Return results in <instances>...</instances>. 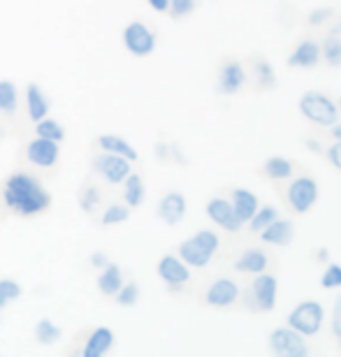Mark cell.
<instances>
[{
    "instance_id": "31",
    "label": "cell",
    "mask_w": 341,
    "mask_h": 357,
    "mask_svg": "<svg viewBox=\"0 0 341 357\" xmlns=\"http://www.w3.org/2000/svg\"><path fill=\"white\" fill-rule=\"evenodd\" d=\"M321 59H325V63L332 68L341 66V38H337V35L325 38V42L321 45Z\"/></svg>"
},
{
    "instance_id": "1",
    "label": "cell",
    "mask_w": 341,
    "mask_h": 357,
    "mask_svg": "<svg viewBox=\"0 0 341 357\" xmlns=\"http://www.w3.org/2000/svg\"><path fill=\"white\" fill-rule=\"evenodd\" d=\"M3 204L7 211L19 218H33L49 211L52 206V192H49L42 181L31 172H12L3 181Z\"/></svg>"
},
{
    "instance_id": "33",
    "label": "cell",
    "mask_w": 341,
    "mask_h": 357,
    "mask_svg": "<svg viewBox=\"0 0 341 357\" xmlns=\"http://www.w3.org/2000/svg\"><path fill=\"white\" fill-rule=\"evenodd\" d=\"M21 295H24L21 283H17L14 278H0V311L5 306H10L12 302H17Z\"/></svg>"
},
{
    "instance_id": "30",
    "label": "cell",
    "mask_w": 341,
    "mask_h": 357,
    "mask_svg": "<svg viewBox=\"0 0 341 357\" xmlns=\"http://www.w3.org/2000/svg\"><path fill=\"white\" fill-rule=\"evenodd\" d=\"M276 218H279V209H276V206H260V209L255 211V216L248 220V227H251V232L260 234L265 227L272 225Z\"/></svg>"
},
{
    "instance_id": "36",
    "label": "cell",
    "mask_w": 341,
    "mask_h": 357,
    "mask_svg": "<svg viewBox=\"0 0 341 357\" xmlns=\"http://www.w3.org/2000/svg\"><path fill=\"white\" fill-rule=\"evenodd\" d=\"M321 285H323V288H328V290L341 288V265H337V262L325 265V271L321 276Z\"/></svg>"
},
{
    "instance_id": "12",
    "label": "cell",
    "mask_w": 341,
    "mask_h": 357,
    "mask_svg": "<svg viewBox=\"0 0 341 357\" xmlns=\"http://www.w3.org/2000/svg\"><path fill=\"white\" fill-rule=\"evenodd\" d=\"M239 285L232 278H216L214 283H209V288L204 290V304L214 306V309H227L239 302Z\"/></svg>"
},
{
    "instance_id": "29",
    "label": "cell",
    "mask_w": 341,
    "mask_h": 357,
    "mask_svg": "<svg viewBox=\"0 0 341 357\" xmlns=\"http://www.w3.org/2000/svg\"><path fill=\"white\" fill-rule=\"evenodd\" d=\"M61 327L54 323L52 318H40L38 325H35V339L40 341L42 346H54L56 341L61 339Z\"/></svg>"
},
{
    "instance_id": "15",
    "label": "cell",
    "mask_w": 341,
    "mask_h": 357,
    "mask_svg": "<svg viewBox=\"0 0 341 357\" xmlns=\"http://www.w3.org/2000/svg\"><path fill=\"white\" fill-rule=\"evenodd\" d=\"M156 274L169 288H181L190 281V267L179 260V255H162L156 265Z\"/></svg>"
},
{
    "instance_id": "27",
    "label": "cell",
    "mask_w": 341,
    "mask_h": 357,
    "mask_svg": "<svg viewBox=\"0 0 341 357\" xmlns=\"http://www.w3.org/2000/svg\"><path fill=\"white\" fill-rule=\"evenodd\" d=\"M35 137H42V139H49V142H66V128H63L61 121L56 119H42L40 123H35Z\"/></svg>"
},
{
    "instance_id": "41",
    "label": "cell",
    "mask_w": 341,
    "mask_h": 357,
    "mask_svg": "<svg viewBox=\"0 0 341 357\" xmlns=\"http://www.w3.org/2000/svg\"><path fill=\"white\" fill-rule=\"evenodd\" d=\"M89 262H91V265L96 267V271H100V269H105V267L109 265V258H107V255H105L103 251H96V253H93V255H91V258H89Z\"/></svg>"
},
{
    "instance_id": "39",
    "label": "cell",
    "mask_w": 341,
    "mask_h": 357,
    "mask_svg": "<svg viewBox=\"0 0 341 357\" xmlns=\"http://www.w3.org/2000/svg\"><path fill=\"white\" fill-rule=\"evenodd\" d=\"M332 17V10L330 7H321V10H314V12H309V17H307V21L311 26H321V24H325Z\"/></svg>"
},
{
    "instance_id": "24",
    "label": "cell",
    "mask_w": 341,
    "mask_h": 357,
    "mask_svg": "<svg viewBox=\"0 0 341 357\" xmlns=\"http://www.w3.org/2000/svg\"><path fill=\"white\" fill-rule=\"evenodd\" d=\"M121 285H123V271H121L116 262H109L107 267L100 269V274H98V288H100L105 297H114L121 290Z\"/></svg>"
},
{
    "instance_id": "35",
    "label": "cell",
    "mask_w": 341,
    "mask_h": 357,
    "mask_svg": "<svg viewBox=\"0 0 341 357\" xmlns=\"http://www.w3.org/2000/svg\"><path fill=\"white\" fill-rule=\"evenodd\" d=\"M139 283H135V281H130V283H123L121 285V290L114 295V299H116V304L119 306H135L139 302Z\"/></svg>"
},
{
    "instance_id": "34",
    "label": "cell",
    "mask_w": 341,
    "mask_h": 357,
    "mask_svg": "<svg viewBox=\"0 0 341 357\" xmlns=\"http://www.w3.org/2000/svg\"><path fill=\"white\" fill-rule=\"evenodd\" d=\"M130 218V209L126 204H109L107 209L103 211L100 216V225L105 227H112V225H121Z\"/></svg>"
},
{
    "instance_id": "9",
    "label": "cell",
    "mask_w": 341,
    "mask_h": 357,
    "mask_svg": "<svg viewBox=\"0 0 341 357\" xmlns=\"http://www.w3.org/2000/svg\"><path fill=\"white\" fill-rule=\"evenodd\" d=\"M91 167H93V172L109 185H121L132 174V162H128L126 158H121V155H112L103 151L93 155Z\"/></svg>"
},
{
    "instance_id": "5",
    "label": "cell",
    "mask_w": 341,
    "mask_h": 357,
    "mask_svg": "<svg viewBox=\"0 0 341 357\" xmlns=\"http://www.w3.org/2000/svg\"><path fill=\"white\" fill-rule=\"evenodd\" d=\"M121 40H123L126 52L135 56V59H146L156 52V45H158V38H156L153 28L146 26L144 21L135 19L128 21L123 26V33H121Z\"/></svg>"
},
{
    "instance_id": "16",
    "label": "cell",
    "mask_w": 341,
    "mask_h": 357,
    "mask_svg": "<svg viewBox=\"0 0 341 357\" xmlns=\"http://www.w3.org/2000/svg\"><path fill=\"white\" fill-rule=\"evenodd\" d=\"M96 146H98V151L112 153V155H121V158H126L128 162H137L139 160V151L126 137H121V135H114V132L98 135V137H96Z\"/></svg>"
},
{
    "instance_id": "19",
    "label": "cell",
    "mask_w": 341,
    "mask_h": 357,
    "mask_svg": "<svg viewBox=\"0 0 341 357\" xmlns=\"http://www.w3.org/2000/svg\"><path fill=\"white\" fill-rule=\"evenodd\" d=\"M234 269L241 271V274H251V276H258V274H265L269 269V255L265 248H246V251L239 253V258L234 260Z\"/></svg>"
},
{
    "instance_id": "6",
    "label": "cell",
    "mask_w": 341,
    "mask_h": 357,
    "mask_svg": "<svg viewBox=\"0 0 341 357\" xmlns=\"http://www.w3.org/2000/svg\"><path fill=\"white\" fill-rule=\"evenodd\" d=\"M318 195H321V190H318L316 178L311 174H302V176L293 178L286 188V202L290 206V211L297 213V216L309 213L314 209L318 202Z\"/></svg>"
},
{
    "instance_id": "38",
    "label": "cell",
    "mask_w": 341,
    "mask_h": 357,
    "mask_svg": "<svg viewBox=\"0 0 341 357\" xmlns=\"http://www.w3.org/2000/svg\"><path fill=\"white\" fill-rule=\"evenodd\" d=\"M332 337L341 341V295L337 297L335 309H332Z\"/></svg>"
},
{
    "instance_id": "26",
    "label": "cell",
    "mask_w": 341,
    "mask_h": 357,
    "mask_svg": "<svg viewBox=\"0 0 341 357\" xmlns=\"http://www.w3.org/2000/svg\"><path fill=\"white\" fill-rule=\"evenodd\" d=\"M19 112V86L12 79H0V114L14 116Z\"/></svg>"
},
{
    "instance_id": "2",
    "label": "cell",
    "mask_w": 341,
    "mask_h": 357,
    "mask_svg": "<svg viewBox=\"0 0 341 357\" xmlns=\"http://www.w3.org/2000/svg\"><path fill=\"white\" fill-rule=\"evenodd\" d=\"M218 246H221V239H218V234L214 230H200V232H195L193 237H188L186 241H181L176 253H179V260L186 267L202 269L214 260V255L218 253Z\"/></svg>"
},
{
    "instance_id": "20",
    "label": "cell",
    "mask_w": 341,
    "mask_h": 357,
    "mask_svg": "<svg viewBox=\"0 0 341 357\" xmlns=\"http://www.w3.org/2000/svg\"><path fill=\"white\" fill-rule=\"evenodd\" d=\"M318 63H321V45L311 38L297 42L293 54L288 56V66L293 68H316Z\"/></svg>"
},
{
    "instance_id": "18",
    "label": "cell",
    "mask_w": 341,
    "mask_h": 357,
    "mask_svg": "<svg viewBox=\"0 0 341 357\" xmlns=\"http://www.w3.org/2000/svg\"><path fill=\"white\" fill-rule=\"evenodd\" d=\"M114 344H116V334L109 327H93L84 341L82 357H105L114 348Z\"/></svg>"
},
{
    "instance_id": "32",
    "label": "cell",
    "mask_w": 341,
    "mask_h": 357,
    "mask_svg": "<svg viewBox=\"0 0 341 357\" xmlns=\"http://www.w3.org/2000/svg\"><path fill=\"white\" fill-rule=\"evenodd\" d=\"M100 188L98 185H84V190L79 192V197H77V202H79V209L84 213H96L98 206H100Z\"/></svg>"
},
{
    "instance_id": "10",
    "label": "cell",
    "mask_w": 341,
    "mask_h": 357,
    "mask_svg": "<svg viewBox=\"0 0 341 357\" xmlns=\"http://www.w3.org/2000/svg\"><path fill=\"white\" fill-rule=\"evenodd\" d=\"M26 160L38 169H54L61 160V144L42 137H33L26 144Z\"/></svg>"
},
{
    "instance_id": "42",
    "label": "cell",
    "mask_w": 341,
    "mask_h": 357,
    "mask_svg": "<svg viewBox=\"0 0 341 357\" xmlns=\"http://www.w3.org/2000/svg\"><path fill=\"white\" fill-rule=\"evenodd\" d=\"M146 5L158 14H167L169 10V0H146Z\"/></svg>"
},
{
    "instance_id": "21",
    "label": "cell",
    "mask_w": 341,
    "mask_h": 357,
    "mask_svg": "<svg viewBox=\"0 0 341 357\" xmlns=\"http://www.w3.org/2000/svg\"><path fill=\"white\" fill-rule=\"evenodd\" d=\"M295 237V223L288 218H276L272 225L260 232V241L269 246H290Z\"/></svg>"
},
{
    "instance_id": "23",
    "label": "cell",
    "mask_w": 341,
    "mask_h": 357,
    "mask_svg": "<svg viewBox=\"0 0 341 357\" xmlns=\"http://www.w3.org/2000/svg\"><path fill=\"white\" fill-rule=\"evenodd\" d=\"M121 185H123V204L128 209H137V206L144 204L146 185H144V178L139 174H130Z\"/></svg>"
},
{
    "instance_id": "28",
    "label": "cell",
    "mask_w": 341,
    "mask_h": 357,
    "mask_svg": "<svg viewBox=\"0 0 341 357\" xmlns=\"http://www.w3.org/2000/svg\"><path fill=\"white\" fill-rule=\"evenodd\" d=\"M253 77H255V84H258L262 91L276 86L274 68L269 66L267 59H262V56H253Z\"/></svg>"
},
{
    "instance_id": "4",
    "label": "cell",
    "mask_w": 341,
    "mask_h": 357,
    "mask_svg": "<svg viewBox=\"0 0 341 357\" xmlns=\"http://www.w3.org/2000/svg\"><path fill=\"white\" fill-rule=\"evenodd\" d=\"M323 320H325L323 304L318 299H304V302H300L288 313L286 327L302 334V337H316L323 327Z\"/></svg>"
},
{
    "instance_id": "44",
    "label": "cell",
    "mask_w": 341,
    "mask_h": 357,
    "mask_svg": "<svg viewBox=\"0 0 341 357\" xmlns=\"http://www.w3.org/2000/svg\"><path fill=\"white\" fill-rule=\"evenodd\" d=\"M307 146H311L314 151H323V149L318 146V139H309V142H307Z\"/></svg>"
},
{
    "instance_id": "22",
    "label": "cell",
    "mask_w": 341,
    "mask_h": 357,
    "mask_svg": "<svg viewBox=\"0 0 341 357\" xmlns=\"http://www.w3.org/2000/svg\"><path fill=\"white\" fill-rule=\"evenodd\" d=\"M230 204H232L234 213H237V218L244 225L255 216V211L260 209L258 195H255V192H251L248 188H232V192H230Z\"/></svg>"
},
{
    "instance_id": "11",
    "label": "cell",
    "mask_w": 341,
    "mask_h": 357,
    "mask_svg": "<svg viewBox=\"0 0 341 357\" xmlns=\"http://www.w3.org/2000/svg\"><path fill=\"white\" fill-rule=\"evenodd\" d=\"M244 84H246V68L241 66V61L232 59V56L223 59L221 66H218V93H223V96H237L244 89Z\"/></svg>"
},
{
    "instance_id": "13",
    "label": "cell",
    "mask_w": 341,
    "mask_h": 357,
    "mask_svg": "<svg viewBox=\"0 0 341 357\" xmlns=\"http://www.w3.org/2000/svg\"><path fill=\"white\" fill-rule=\"evenodd\" d=\"M207 216L214 225H218L221 230L230 232V234H237L244 223L237 218V213H234L230 199L225 197H211L207 202Z\"/></svg>"
},
{
    "instance_id": "43",
    "label": "cell",
    "mask_w": 341,
    "mask_h": 357,
    "mask_svg": "<svg viewBox=\"0 0 341 357\" xmlns=\"http://www.w3.org/2000/svg\"><path fill=\"white\" fill-rule=\"evenodd\" d=\"M330 132H332V137H335V142H341V123H335L330 128Z\"/></svg>"
},
{
    "instance_id": "8",
    "label": "cell",
    "mask_w": 341,
    "mask_h": 357,
    "mask_svg": "<svg viewBox=\"0 0 341 357\" xmlns=\"http://www.w3.org/2000/svg\"><path fill=\"white\" fill-rule=\"evenodd\" d=\"M269 353L272 357H309L307 337L297 334L290 327H279L269 334Z\"/></svg>"
},
{
    "instance_id": "7",
    "label": "cell",
    "mask_w": 341,
    "mask_h": 357,
    "mask_svg": "<svg viewBox=\"0 0 341 357\" xmlns=\"http://www.w3.org/2000/svg\"><path fill=\"white\" fill-rule=\"evenodd\" d=\"M276 295H279V281L274 274H258L248 285L246 306L251 311L269 313L276 306Z\"/></svg>"
},
{
    "instance_id": "25",
    "label": "cell",
    "mask_w": 341,
    "mask_h": 357,
    "mask_svg": "<svg viewBox=\"0 0 341 357\" xmlns=\"http://www.w3.org/2000/svg\"><path fill=\"white\" fill-rule=\"evenodd\" d=\"M295 172V165L293 160L283 158V155H272V158L265 160V165H262V174L267 178H272V181H286L290 178Z\"/></svg>"
},
{
    "instance_id": "45",
    "label": "cell",
    "mask_w": 341,
    "mask_h": 357,
    "mask_svg": "<svg viewBox=\"0 0 341 357\" xmlns=\"http://www.w3.org/2000/svg\"><path fill=\"white\" fill-rule=\"evenodd\" d=\"M339 346H341V341H339Z\"/></svg>"
},
{
    "instance_id": "37",
    "label": "cell",
    "mask_w": 341,
    "mask_h": 357,
    "mask_svg": "<svg viewBox=\"0 0 341 357\" xmlns=\"http://www.w3.org/2000/svg\"><path fill=\"white\" fill-rule=\"evenodd\" d=\"M195 10V0H169V14H172L174 19H183L188 17V14H193Z\"/></svg>"
},
{
    "instance_id": "14",
    "label": "cell",
    "mask_w": 341,
    "mask_h": 357,
    "mask_svg": "<svg viewBox=\"0 0 341 357\" xmlns=\"http://www.w3.org/2000/svg\"><path fill=\"white\" fill-rule=\"evenodd\" d=\"M186 209H188V202H186V195L181 190H167L165 195L158 199V206H156V213L158 218L162 220L165 225H179L183 216H186Z\"/></svg>"
},
{
    "instance_id": "17",
    "label": "cell",
    "mask_w": 341,
    "mask_h": 357,
    "mask_svg": "<svg viewBox=\"0 0 341 357\" xmlns=\"http://www.w3.org/2000/svg\"><path fill=\"white\" fill-rule=\"evenodd\" d=\"M24 102H26V114H28V119H31L33 123H40L42 119H47V116H49V109H52L47 93L42 91L40 84H35V82H28V84H26Z\"/></svg>"
},
{
    "instance_id": "3",
    "label": "cell",
    "mask_w": 341,
    "mask_h": 357,
    "mask_svg": "<svg viewBox=\"0 0 341 357\" xmlns=\"http://www.w3.org/2000/svg\"><path fill=\"white\" fill-rule=\"evenodd\" d=\"M297 105H300L302 116L318 128H328L330 130L332 126L339 123V107L335 105V100L321 91H307Z\"/></svg>"
},
{
    "instance_id": "40",
    "label": "cell",
    "mask_w": 341,
    "mask_h": 357,
    "mask_svg": "<svg viewBox=\"0 0 341 357\" xmlns=\"http://www.w3.org/2000/svg\"><path fill=\"white\" fill-rule=\"evenodd\" d=\"M328 160H330V165L335 167V169H339L341 172V142H335V144H332L328 151Z\"/></svg>"
}]
</instances>
